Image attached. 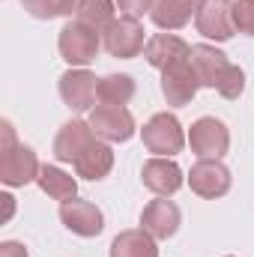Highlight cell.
I'll return each instance as SVG.
<instances>
[{
  "instance_id": "7c38bea8",
  "label": "cell",
  "mask_w": 254,
  "mask_h": 257,
  "mask_svg": "<svg viewBox=\"0 0 254 257\" xmlns=\"http://www.w3.org/2000/svg\"><path fill=\"white\" fill-rule=\"evenodd\" d=\"M194 24H197V33H203L206 39H215V42H227L236 30L227 0H203V6L194 15Z\"/></svg>"
},
{
  "instance_id": "ac0fdd59",
  "label": "cell",
  "mask_w": 254,
  "mask_h": 257,
  "mask_svg": "<svg viewBox=\"0 0 254 257\" xmlns=\"http://www.w3.org/2000/svg\"><path fill=\"white\" fill-rule=\"evenodd\" d=\"M72 168H75V174L84 177V180H105V177L111 174V168H114V150H111L105 141H96Z\"/></svg>"
},
{
  "instance_id": "d6986e66",
  "label": "cell",
  "mask_w": 254,
  "mask_h": 257,
  "mask_svg": "<svg viewBox=\"0 0 254 257\" xmlns=\"http://www.w3.org/2000/svg\"><path fill=\"white\" fill-rule=\"evenodd\" d=\"M111 257H159L156 239L141 227V230H123L111 242Z\"/></svg>"
},
{
  "instance_id": "cb8c5ba5",
  "label": "cell",
  "mask_w": 254,
  "mask_h": 257,
  "mask_svg": "<svg viewBox=\"0 0 254 257\" xmlns=\"http://www.w3.org/2000/svg\"><path fill=\"white\" fill-rule=\"evenodd\" d=\"M230 15H233V27L245 36H254V0H236L230 3Z\"/></svg>"
},
{
  "instance_id": "ffe728a7",
  "label": "cell",
  "mask_w": 254,
  "mask_h": 257,
  "mask_svg": "<svg viewBox=\"0 0 254 257\" xmlns=\"http://www.w3.org/2000/svg\"><path fill=\"white\" fill-rule=\"evenodd\" d=\"M36 183H39V189L48 194V197H54V200H72L75 194H78V180L72 177V174H66L60 168H54V165H45L42 171H39V177H36Z\"/></svg>"
},
{
  "instance_id": "9c48e42d",
  "label": "cell",
  "mask_w": 254,
  "mask_h": 257,
  "mask_svg": "<svg viewBox=\"0 0 254 257\" xmlns=\"http://www.w3.org/2000/svg\"><path fill=\"white\" fill-rule=\"evenodd\" d=\"M60 221H63L75 236H84V239H93V236H99V233L105 230V215H102V209H99L96 203L78 200V197L60 203Z\"/></svg>"
},
{
  "instance_id": "4fadbf2b",
  "label": "cell",
  "mask_w": 254,
  "mask_h": 257,
  "mask_svg": "<svg viewBox=\"0 0 254 257\" xmlns=\"http://www.w3.org/2000/svg\"><path fill=\"white\" fill-rule=\"evenodd\" d=\"M96 75L87 69H69L66 75H60V99L72 111H87L96 102Z\"/></svg>"
},
{
  "instance_id": "d4e9b609",
  "label": "cell",
  "mask_w": 254,
  "mask_h": 257,
  "mask_svg": "<svg viewBox=\"0 0 254 257\" xmlns=\"http://www.w3.org/2000/svg\"><path fill=\"white\" fill-rule=\"evenodd\" d=\"M242 90H245V75H242V69H239V66L230 63L227 75H224V81H221V87H218V93H221L224 99H239V96H242Z\"/></svg>"
},
{
  "instance_id": "8fae6325",
  "label": "cell",
  "mask_w": 254,
  "mask_h": 257,
  "mask_svg": "<svg viewBox=\"0 0 254 257\" xmlns=\"http://www.w3.org/2000/svg\"><path fill=\"white\" fill-rule=\"evenodd\" d=\"M99 141V135L93 132L90 123H84V120H72V123H66L60 132H57V138H54V156H57V162H69V165H75L93 144Z\"/></svg>"
},
{
  "instance_id": "ba28073f",
  "label": "cell",
  "mask_w": 254,
  "mask_h": 257,
  "mask_svg": "<svg viewBox=\"0 0 254 257\" xmlns=\"http://www.w3.org/2000/svg\"><path fill=\"white\" fill-rule=\"evenodd\" d=\"M87 123L108 144H123V141H129L135 135V117L126 108H117V105H96L90 111Z\"/></svg>"
},
{
  "instance_id": "2e32d148",
  "label": "cell",
  "mask_w": 254,
  "mask_h": 257,
  "mask_svg": "<svg viewBox=\"0 0 254 257\" xmlns=\"http://www.w3.org/2000/svg\"><path fill=\"white\" fill-rule=\"evenodd\" d=\"M200 6L203 0H153L150 18L162 30H180L191 21V15H197Z\"/></svg>"
},
{
  "instance_id": "3957f363",
  "label": "cell",
  "mask_w": 254,
  "mask_h": 257,
  "mask_svg": "<svg viewBox=\"0 0 254 257\" xmlns=\"http://www.w3.org/2000/svg\"><path fill=\"white\" fill-rule=\"evenodd\" d=\"M141 138H144V147L153 153V156H177L186 144V135H183V126L174 114H156L150 117V123L141 128Z\"/></svg>"
},
{
  "instance_id": "9a60e30c",
  "label": "cell",
  "mask_w": 254,
  "mask_h": 257,
  "mask_svg": "<svg viewBox=\"0 0 254 257\" xmlns=\"http://www.w3.org/2000/svg\"><path fill=\"white\" fill-rule=\"evenodd\" d=\"M189 60L194 66V72H197V78H200V87H212V90L221 87V81H224V75L230 69L227 54H221L212 45H191Z\"/></svg>"
},
{
  "instance_id": "8992f818",
  "label": "cell",
  "mask_w": 254,
  "mask_h": 257,
  "mask_svg": "<svg viewBox=\"0 0 254 257\" xmlns=\"http://www.w3.org/2000/svg\"><path fill=\"white\" fill-rule=\"evenodd\" d=\"M197 90H200V78H197L189 57L162 69V96L168 99V105H177V108L189 105Z\"/></svg>"
},
{
  "instance_id": "277c9868",
  "label": "cell",
  "mask_w": 254,
  "mask_h": 257,
  "mask_svg": "<svg viewBox=\"0 0 254 257\" xmlns=\"http://www.w3.org/2000/svg\"><path fill=\"white\" fill-rule=\"evenodd\" d=\"M147 48V36H144V24L135 15L117 18L108 30H105V51L117 60H132Z\"/></svg>"
},
{
  "instance_id": "83f0119b",
  "label": "cell",
  "mask_w": 254,
  "mask_h": 257,
  "mask_svg": "<svg viewBox=\"0 0 254 257\" xmlns=\"http://www.w3.org/2000/svg\"><path fill=\"white\" fill-rule=\"evenodd\" d=\"M0 200H3V221H9V215H12V209H15V197H12V194H3Z\"/></svg>"
},
{
  "instance_id": "44dd1931",
  "label": "cell",
  "mask_w": 254,
  "mask_h": 257,
  "mask_svg": "<svg viewBox=\"0 0 254 257\" xmlns=\"http://www.w3.org/2000/svg\"><path fill=\"white\" fill-rule=\"evenodd\" d=\"M75 15H78L81 24H87V27H93L99 33H105L117 21L114 18V0H81Z\"/></svg>"
},
{
  "instance_id": "7a4b0ae2",
  "label": "cell",
  "mask_w": 254,
  "mask_h": 257,
  "mask_svg": "<svg viewBox=\"0 0 254 257\" xmlns=\"http://www.w3.org/2000/svg\"><path fill=\"white\" fill-rule=\"evenodd\" d=\"M99 30L81 24L78 18L69 21L63 30H60V39H57V48H60V57H63L69 66H87L96 60L99 54Z\"/></svg>"
},
{
  "instance_id": "52a82bcc",
  "label": "cell",
  "mask_w": 254,
  "mask_h": 257,
  "mask_svg": "<svg viewBox=\"0 0 254 257\" xmlns=\"http://www.w3.org/2000/svg\"><path fill=\"white\" fill-rule=\"evenodd\" d=\"M189 186L194 194H200L206 200L224 197L230 192V171L221 165V159H200L191 165Z\"/></svg>"
},
{
  "instance_id": "5b68a950",
  "label": "cell",
  "mask_w": 254,
  "mask_h": 257,
  "mask_svg": "<svg viewBox=\"0 0 254 257\" xmlns=\"http://www.w3.org/2000/svg\"><path fill=\"white\" fill-rule=\"evenodd\" d=\"M189 144L197 159H221L230 150V132L215 117H200L189 132Z\"/></svg>"
},
{
  "instance_id": "30bf717a",
  "label": "cell",
  "mask_w": 254,
  "mask_h": 257,
  "mask_svg": "<svg viewBox=\"0 0 254 257\" xmlns=\"http://www.w3.org/2000/svg\"><path fill=\"white\" fill-rule=\"evenodd\" d=\"M180 221H183V212L174 200L168 197H159V200H150L141 212V227L153 236V239H171L177 230H180Z\"/></svg>"
},
{
  "instance_id": "5bb4252c",
  "label": "cell",
  "mask_w": 254,
  "mask_h": 257,
  "mask_svg": "<svg viewBox=\"0 0 254 257\" xmlns=\"http://www.w3.org/2000/svg\"><path fill=\"white\" fill-rule=\"evenodd\" d=\"M141 180H144V186L153 194L171 197L174 192H180V186H183V171H180L177 162H171V159H165V156H156V159H150V162L144 165Z\"/></svg>"
},
{
  "instance_id": "4316f807",
  "label": "cell",
  "mask_w": 254,
  "mask_h": 257,
  "mask_svg": "<svg viewBox=\"0 0 254 257\" xmlns=\"http://www.w3.org/2000/svg\"><path fill=\"white\" fill-rule=\"evenodd\" d=\"M0 257H30V254H27V248L21 242H3L0 245Z\"/></svg>"
},
{
  "instance_id": "7402d4cb",
  "label": "cell",
  "mask_w": 254,
  "mask_h": 257,
  "mask_svg": "<svg viewBox=\"0 0 254 257\" xmlns=\"http://www.w3.org/2000/svg\"><path fill=\"white\" fill-rule=\"evenodd\" d=\"M132 96H135V81L129 75H108L99 81V90H96V99L102 105H117V108H123Z\"/></svg>"
},
{
  "instance_id": "603a6c76",
  "label": "cell",
  "mask_w": 254,
  "mask_h": 257,
  "mask_svg": "<svg viewBox=\"0 0 254 257\" xmlns=\"http://www.w3.org/2000/svg\"><path fill=\"white\" fill-rule=\"evenodd\" d=\"M21 6L39 18V21H51V18H60V15H72L78 12L81 0H21Z\"/></svg>"
},
{
  "instance_id": "e0dca14e",
  "label": "cell",
  "mask_w": 254,
  "mask_h": 257,
  "mask_svg": "<svg viewBox=\"0 0 254 257\" xmlns=\"http://www.w3.org/2000/svg\"><path fill=\"white\" fill-rule=\"evenodd\" d=\"M191 45L186 39L174 36V33H156L153 39H147V48H144V57L153 69H168L171 63L189 57Z\"/></svg>"
},
{
  "instance_id": "6da1fadb",
  "label": "cell",
  "mask_w": 254,
  "mask_h": 257,
  "mask_svg": "<svg viewBox=\"0 0 254 257\" xmlns=\"http://www.w3.org/2000/svg\"><path fill=\"white\" fill-rule=\"evenodd\" d=\"M42 165L36 159V153L24 144L15 141L12 126L3 123V147H0V183L3 186H27L36 183Z\"/></svg>"
},
{
  "instance_id": "484cf974",
  "label": "cell",
  "mask_w": 254,
  "mask_h": 257,
  "mask_svg": "<svg viewBox=\"0 0 254 257\" xmlns=\"http://www.w3.org/2000/svg\"><path fill=\"white\" fill-rule=\"evenodd\" d=\"M114 3H117L126 15H135V18L144 15L147 9H153V0H114Z\"/></svg>"
}]
</instances>
